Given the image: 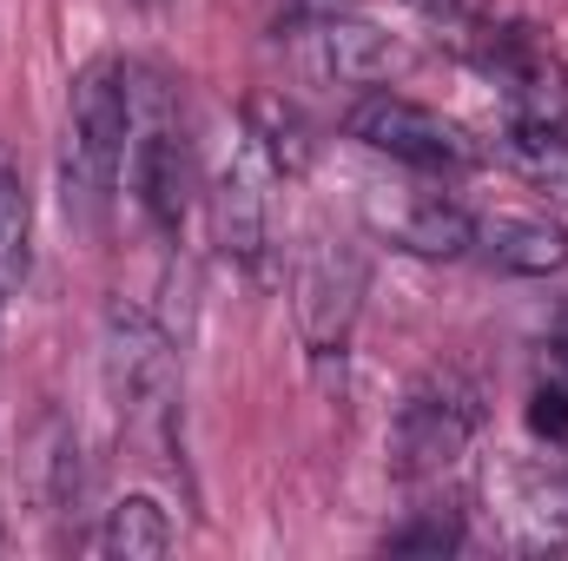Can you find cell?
I'll return each mask as SVG.
<instances>
[{
  "label": "cell",
  "mask_w": 568,
  "mask_h": 561,
  "mask_svg": "<svg viewBox=\"0 0 568 561\" xmlns=\"http://www.w3.org/2000/svg\"><path fill=\"white\" fill-rule=\"evenodd\" d=\"M133 145V73L120 60H87L67 93V140H60V198L80 225L113 212L120 172Z\"/></svg>",
  "instance_id": "1"
},
{
  "label": "cell",
  "mask_w": 568,
  "mask_h": 561,
  "mask_svg": "<svg viewBox=\"0 0 568 561\" xmlns=\"http://www.w3.org/2000/svg\"><path fill=\"white\" fill-rule=\"evenodd\" d=\"M351 140L371 145V152H384V159H397V165H410V172H469L476 159H483V145L469 126H456V120H443L436 106L424 100H404V93H390V86H371L357 106H351Z\"/></svg>",
  "instance_id": "2"
},
{
  "label": "cell",
  "mask_w": 568,
  "mask_h": 561,
  "mask_svg": "<svg viewBox=\"0 0 568 561\" xmlns=\"http://www.w3.org/2000/svg\"><path fill=\"white\" fill-rule=\"evenodd\" d=\"M126 172H133V198L159 232L185 225L192 205V140L185 120L165 93H133V145H126Z\"/></svg>",
  "instance_id": "3"
},
{
  "label": "cell",
  "mask_w": 568,
  "mask_h": 561,
  "mask_svg": "<svg viewBox=\"0 0 568 561\" xmlns=\"http://www.w3.org/2000/svg\"><path fill=\"white\" fill-rule=\"evenodd\" d=\"M476 436V397L456 384V377H429L417 384L404 404H397V422H390V469L404 482H424V476H443Z\"/></svg>",
  "instance_id": "4"
},
{
  "label": "cell",
  "mask_w": 568,
  "mask_h": 561,
  "mask_svg": "<svg viewBox=\"0 0 568 561\" xmlns=\"http://www.w3.org/2000/svg\"><path fill=\"white\" fill-rule=\"evenodd\" d=\"M278 178L284 172L258 152L252 133H239L232 159L212 178V238L245 272H265V252H272V185Z\"/></svg>",
  "instance_id": "5"
},
{
  "label": "cell",
  "mask_w": 568,
  "mask_h": 561,
  "mask_svg": "<svg viewBox=\"0 0 568 561\" xmlns=\"http://www.w3.org/2000/svg\"><path fill=\"white\" fill-rule=\"evenodd\" d=\"M364 218L377 238H390L410 258H469L476 252V212H463L456 198L424 192V185H364Z\"/></svg>",
  "instance_id": "6"
},
{
  "label": "cell",
  "mask_w": 568,
  "mask_h": 561,
  "mask_svg": "<svg viewBox=\"0 0 568 561\" xmlns=\"http://www.w3.org/2000/svg\"><path fill=\"white\" fill-rule=\"evenodd\" d=\"M364 284H371V265L351 238H317V252L297 272V330H304L311 357H337L351 344V324L364 310Z\"/></svg>",
  "instance_id": "7"
},
{
  "label": "cell",
  "mask_w": 568,
  "mask_h": 561,
  "mask_svg": "<svg viewBox=\"0 0 568 561\" xmlns=\"http://www.w3.org/2000/svg\"><path fill=\"white\" fill-rule=\"evenodd\" d=\"M106 390H113L120 417L165 410V397H172V337L140 304L106 310Z\"/></svg>",
  "instance_id": "8"
},
{
  "label": "cell",
  "mask_w": 568,
  "mask_h": 561,
  "mask_svg": "<svg viewBox=\"0 0 568 561\" xmlns=\"http://www.w3.org/2000/svg\"><path fill=\"white\" fill-rule=\"evenodd\" d=\"M404 47L384 33V27H371V20H357V13H331V20H317V27H304V67L324 80V86H384V80H397L404 73Z\"/></svg>",
  "instance_id": "9"
},
{
  "label": "cell",
  "mask_w": 568,
  "mask_h": 561,
  "mask_svg": "<svg viewBox=\"0 0 568 561\" xmlns=\"http://www.w3.org/2000/svg\"><path fill=\"white\" fill-rule=\"evenodd\" d=\"M476 252L496 265V272H516V278H549L568 272V232L536 218V212H496V218H476Z\"/></svg>",
  "instance_id": "10"
},
{
  "label": "cell",
  "mask_w": 568,
  "mask_h": 561,
  "mask_svg": "<svg viewBox=\"0 0 568 561\" xmlns=\"http://www.w3.org/2000/svg\"><path fill=\"white\" fill-rule=\"evenodd\" d=\"M489 73L523 100V113H549L556 120V106H562V67H556V53L529 33V27H503V33H489Z\"/></svg>",
  "instance_id": "11"
},
{
  "label": "cell",
  "mask_w": 568,
  "mask_h": 561,
  "mask_svg": "<svg viewBox=\"0 0 568 561\" xmlns=\"http://www.w3.org/2000/svg\"><path fill=\"white\" fill-rule=\"evenodd\" d=\"M509 496V529L523 549H568V476L562 469H509L503 476Z\"/></svg>",
  "instance_id": "12"
},
{
  "label": "cell",
  "mask_w": 568,
  "mask_h": 561,
  "mask_svg": "<svg viewBox=\"0 0 568 561\" xmlns=\"http://www.w3.org/2000/svg\"><path fill=\"white\" fill-rule=\"evenodd\" d=\"M503 152H509V165H516L529 185L568 198V140L549 113H516L509 133H503Z\"/></svg>",
  "instance_id": "13"
},
{
  "label": "cell",
  "mask_w": 568,
  "mask_h": 561,
  "mask_svg": "<svg viewBox=\"0 0 568 561\" xmlns=\"http://www.w3.org/2000/svg\"><path fill=\"white\" fill-rule=\"evenodd\" d=\"M100 549L120 561H152L172 549V516L159 496H120L106 509V529H100Z\"/></svg>",
  "instance_id": "14"
},
{
  "label": "cell",
  "mask_w": 568,
  "mask_h": 561,
  "mask_svg": "<svg viewBox=\"0 0 568 561\" xmlns=\"http://www.w3.org/2000/svg\"><path fill=\"white\" fill-rule=\"evenodd\" d=\"M33 272V205L20 185V165L0 152V290L13 297Z\"/></svg>",
  "instance_id": "15"
},
{
  "label": "cell",
  "mask_w": 568,
  "mask_h": 561,
  "mask_svg": "<svg viewBox=\"0 0 568 561\" xmlns=\"http://www.w3.org/2000/svg\"><path fill=\"white\" fill-rule=\"evenodd\" d=\"M245 133L258 140V152L278 165L284 178H291V172H304V159H311V140H304V120L284 106L278 93H258V100L245 106Z\"/></svg>",
  "instance_id": "16"
},
{
  "label": "cell",
  "mask_w": 568,
  "mask_h": 561,
  "mask_svg": "<svg viewBox=\"0 0 568 561\" xmlns=\"http://www.w3.org/2000/svg\"><path fill=\"white\" fill-rule=\"evenodd\" d=\"M463 542H469V536H463V516H456V509H424L417 522H404V529L384 536L390 555H456Z\"/></svg>",
  "instance_id": "17"
},
{
  "label": "cell",
  "mask_w": 568,
  "mask_h": 561,
  "mask_svg": "<svg viewBox=\"0 0 568 561\" xmlns=\"http://www.w3.org/2000/svg\"><path fill=\"white\" fill-rule=\"evenodd\" d=\"M529 429L549 436V442H568V377L536 384V397H529Z\"/></svg>",
  "instance_id": "18"
},
{
  "label": "cell",
  "mask_w": 568,
  "mask_h": 561,
  "mask_svg": "<svg viewBox=\"0 0 568 561\" xmlns=\"http://www.w3.org/2000/svg\"><path fill=\"white\" fill-rule=\"evenodd\" d=\"M404 7H417L424 20H463L469 13V0H404Z\"/></svg>",
  "instance_id": "19"
},
{
  "label": "cell",
  "mask_w": 568,
  "mask_h": 561,
  "mask_svg": "<svg viewBox=\"0 0 568 561\" xmlns=\"http://www.w3.org/2000/svg\"><path fill=\"white\" fill-rule=\"evenodd\" d=\"M556 364H562V377H568V317L556 324Z\"/></svg>",
  "instance_id": "20"
},
{
  "label": "cell",
  "mask_w": 568,
  "mask_h": 561,
  "mask_svg": "<svg viewBox=\"0 0 568 561\" xmlns=\"http://www.w3.org/2000/svg\"><path fill=\"white\" fill-rule=\"evenodd\" d=\"M0 304H7V290H0Z\"/></svg>",
  "instance_id": "21"
}]
</instances>
